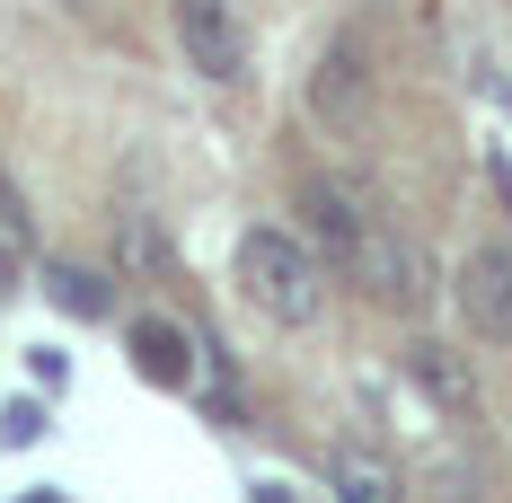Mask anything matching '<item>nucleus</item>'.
<instances>
[{"label": "nucleus", "instance_id": "obj_1", "mask_svg": "<svg viewBox=\"0 0 512 503\" xmlns=\"http://www.w3.org/2000/svg\"><path fill=\"white\" fill-rule=\"evenodd\" d=\"M301 221H309L318 265H327V274H345L362 301L398 309V318H415V309L433 301V283H424V248H415L389 212H371L354 186L309 177V186H301Z\"/></svg>", "mask_w": 512, "mask_h": 503}, {"label": "nucleus", "instance_id": "obj_2", "mask_svg": "<svg viewBox=\"0 0 512 503\" xmlns=\"http://www.w3.org/2000/svg\"><path fill=\"white\" fill-rule=\"evenodd\" d=\"M239 301L256 318H274V327H318V309H327V265L309 248L301 230H274V221H256L248 239H239Z\"/></svg>", "mask_w": 512, "mask_h": 503}, {"label": "nucleus", "instance_id": "obj_3", "mask_svg": "<svg viewBox=\"0 0 512 503\" xmlns=\"http://www.w3.org/2000/svg\"><path fill=\"white\" fill-rule=\"evenodd\" d=\"M168 27H177V53H186L195 80H212V89H239L248 80V27H239L230 0H177Z\"/></svg>", "mask_w": 512, "mask_h": 503}, {"label": "nucleus", "instance_id": "obj_4", "mask_svg": "<svg viewBox=\"0 0 512 503\" xmlns=\"http://www.w3.org/2000/svg\"><path fill=\"white\" fill-rule=\"evenodd\" d=\"M451 301H460V318H468V336H477V345L512 353V248H504V239H495V248H468Z\"/></svg>", "mask_w": 512, "mask_h": 503}, {"label": "nucleus", "instance_id": "obj_5", "mask_svg": "<svg viewBox=\"0 0 512 503\" xmlns=\"http://www.w3.org/2000/svg\"><path fill=\"white\" fill-rule=\"evenodd\" d=\"M309 115H318V124H336V133L371 115V62H362L354 36H336V45L318 53V71H309Z\"/></svg>", "mask_w": 512, "mask_h": 503}, {"label": "nucleus", "instance_id": "obj_6", "mask_svg": "<svg viewBox=\"0 0 512 503\" xmlns=\"http://www.w3.org/2000/svg\"><path fill=\"white\" fill-rule=\"evenodd\" d=\"M407 380L424 398L442 406V415H477V371H468L460 345H442V336H415L407 345Z\"/></svg>", "mask_w": 512, "mask_h": 503}, {"label": "nucleus", "instance_id": "obj_7", "mask_svg": "<svg viewBox=\"0 0 512 503\" xmlns=\"http://www.w3.org/2000/svg\"><path fill=\"white\" fill-rule=\"evenodd\" d=\"M124 345H133V371L159 380V389H186V380H195V336H186L177 318H133Z\"/></svg>", "mask_w": 512, "mask_h": 503}, {"label": "nucleus", "instance_id": "obj_8", "mask_svg": "<svg viewBox=\"0 0 512 503\" xmlns=\"http://www.w3.org/2000/svg\"><path fill=\"white\" fill-rule=\"evenodd\" d=\"M45 283H53V301L71 309V318H106V283H98V274H80V265H53Z\"/></svg>", "mask_w": 512, "mask_h": 503}, {"label": "nucleus", "instance_id": "obj_9", "mask_svg": "<svg viewBox=\"0 0 512 503\" xmlns=\"http://www.w3.org/2000/svg\"><path fill=\"white\" fill-rule=\"evenodd\" d=\"M336 486H345V503H398V486H389L362 451H336Z\"/></svg>", "mask_w": 512, "mask_h": 503}, {"label": "nucleus", "instance_id": "obj_10", "mask_svg": "<svg viewBox=\"0 0 512 503\" xmlns=\"http://www.w3.org/2000/svg\"><path fill=\"white\" fill-rule=\"evenodd\" d=\"M36 433H45V415H36L27 398H9V406H0V442H9V451H18V442H36Z\"/></svg>", "mask_w": 512, "mask_h": 503}, {"label": "nucleus", "instance_id": "obj_11", "mask_svg": "<svg viewBox=\"0 0 512 503\" xmlns=\"http://www.w3.org/2000/svg\"><path fill=\"white\" fill-rule=\"evenodd\" d=\"M0 239H9V248H27V203H18L9 177H0Z\"/></svg>", "mask_w": 512, "mask_h": 503}, {"label": "nucleus", "instance_id": "obj_12", "mask_svg": "<svg viewBox=\"0 0 512 503\" xmlns=\"http://www.w3.org/2000/svg\"><path fill=\"white\" fill-rule=\"evenodd\" d=\"M45 503H53V495H45Z\"/></svg>", "mask_w": 512, "mask_h": 503}]
</instances>
